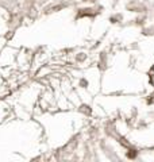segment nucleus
<instances>
[{
    "mask_svg": "<svg viewBox=\"0 0 154 162\" xmlns=\"http://www.w3.org/2000/svg\"><path fill=\"white\" fill-rule=\"evenodd\" d=\"M136 155V153H135V150H131L130 153H128V158H134Z\"/></svg>",
    "mask_w": 154,
    "mask_h": 162,
    "instance_id": "obj_1",
    "label": "nucleus"
}]
</instances>
